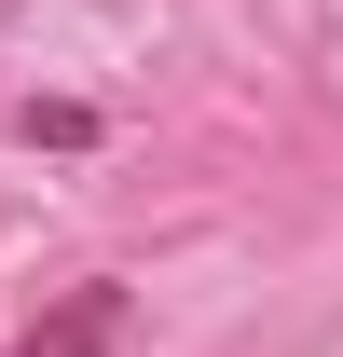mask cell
<instances>
[{"label": "cell", "mask_w": 343, "mask_h": 357, "mask_svg": "<svg viewBox=\"0 0 343 357\" xmlns=\"http://www.w3.org/2000/svg\"><path fill=\"white\" fill-rule=\"evenodd\" d=\"M110 344H124V289H69L14 357H110Z\"/></svg>", "instance_id": "obj_1"}, {"label": "cell", "mask_w": 343, "mask_h": 357, "mask_svg": "<svg viewBox=\"0 0 343 357\" xmlns=\"http://www.w3.org/2000/svg\"><path fill=\"white\" fill-rule=\"evenodd\" d=\"M28 137H42V151H83V137H96V110H69V96H28Z\"/></svg>", "instance_id": "obj_2"}]
</instances>
